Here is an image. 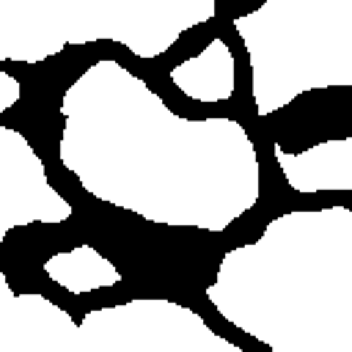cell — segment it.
I'll return each instance as SVG.
<instances>
[{
  "label": "cell",
  "mask_w": 352,
  "mask_h": 352,
  "mask_svg": "<svg viewBox=\"0 0 352 352\" xmlns=\"http://www.w3.org/2000/svg\"><path fill=\"white\" fill-rule=\"evenodd\" d=\"M80 324L41 294H14L0 275V352H74Z\"/></svg>",
  "instance_id": "obj_3"
},
{
  "label": "cell",
  "mask_w": 352,
  "mask_h": 352,
  "mask_svg": "<svg viewBox=\"0 0 352 352\" xmlns=\"http://www.w3.org/2000/svg\"><path fill=\"white\" fill-rule=\"evenodd\" d=\"M72 212V204L47 182L28 138L14 126H0V239L16 226L63 223Z\"/></svg>",
  "instance_id": "obj_2"
},
{
  "label": "cell",
  "mask_w": 352,
  "mask_h": 352,
  "mask_svg": "<svg viewBox=\"0 0 352 352\" xmlns=\"http://www.w3.org/2000/svg\"><path fill=\"white\" fill-rule=\"evenodd\" d=\"M170 82L195 102H226L236 88V66L228 44L217 36L198 55L170 69Z\"/></svg>",
  "instance_id": "obj_5"
},
{
  "label": "cell",
  "mask_w": 352,
  "mask_h": 352,
  "mask_svg": "<svg viewBox=\"0 0 352 352\" xmlns=\"http://www.w3.org/2000/svg\"><path fill=\"white\" fill-rule=\"evenodd\" d=\"M22 96V82L8 72L3 69L0 72V113H8Z\"/></svg>",
  "instance_id": "obj_7"
},
{
  "label": "cell",
  "mask_w": 352,
  "mask_h": 352,
  "mask_svg": "<svg viewBox=\"0 0 352 352\" xmlns=\"http://www.w3.org/2000/svg\"><path fill=\"white\" fill-rule=\"evenodd\" d=\"M44 272L52 283L63 286L72 294H88L104 286H116L124 278L118 267L104 258L94 245H77L72 250L50 256L44 261Z\"/></svg>",
  "instance_id": "obj_6"
},
{
  "label": "cell",
  "mask_w": 352,
  "mask_h": 352,
  "mask_svg": "<svg viewBox=\"0 0 352 352\" xmlns=\"http://www.w3.org/2000/svg\"><path fill=\"white\" fill-rule=\"evenodd\" d=\"M91 349H226L239 346L214 336L209 324L170 300H129L104 311H91L80 322L77 352Z\"/></svg>",
  "instance_id": "obj_1"
},
{
  "label": "cell",
  "mask_w": 352,
  "mask_h": 352,
  "mask_svg": "<svg viewBox=\"0 0 352 352\" xmlns=\"http://www.w3.org/2000/svg\"><path fill=\"white\" fill-rule=\"evenodd\" d=\"M272 154L297 192L352 190V138L324 140L300 154H286L280 143H272Z\"/></svg>",
  "instance_id": "obj_4"
}]
</instances>
